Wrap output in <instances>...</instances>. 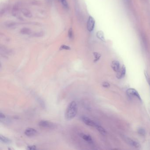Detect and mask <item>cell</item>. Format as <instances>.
Instances as JSON below:
<instances>
[{"label": "cell", "instance_id": "cell-24", "mask_svg": "<svg viewBox=\"0 0 150 150\" xmlns=\"http://www.w3.org/2000/svg\"><path fill=\"white\" fill-rule=\"evenodd\" d=\"M59 49L60 50H70V48L67 45H61Z\"/></svg>", "mask_w": 150, "mask_h": 150}, {"label": "cell", "instance_id": "cell-27", "mask_svg": "<svg viewBox=\"0 0 150 150\" xmlns=\"http://www.w3.org/2000/svg\"><path fill=\"white\" fill-rule=\"evenodd\" d=\"M5 118H6L5 115L3 113L1 112L0 113V120L1 121L2 120L5 119Z\"/></svg>", "mask_w": 150, "mask_h": 150}, {"label": "cell", "instance_id": "cell-11", "mask_svg": "<svg viewBox=\"0 0 150 150\" xmlns=\"http://www.w3.org/2000/svg\"><path fill=\"white\" fill-rule=\"evenodd\" d=\"M141 41L143 43V46L145 47L146 49L148 48V38H147V36L144 33H141Z\"/></svg>", "mask_w": 150, "mask_h": 150}, {"label": "cell", "instance_id": "cell-9", "mask_svg": "<svg viewBox=\"0 0 150 150\" xmlns=\"http://www.w3.org/2000/svg\"><path fill=\"white\" fill-rule=\"evenodd\" d=\"M126 74V68L124 65H123L122 67L120 68V70L117 72V77L118 79H121L125 77Z\"/></svg>", "mask_w": 150, "mask_h": 150}, {"label": "cell", "instance_id": "cell-13", "mask_svg": "<svg viewBox=\"0 0 150 150\" xmlns=\"http://www.w3.org/2000/svg\"><path fill=\"white\" fill-rule=\"evenodd\" d=\"M21 12H22L24 16L27 18H31L32 17V13L29 10L27 9L26 8H23L21 10Z\"/></svg>", "mask_w": 150, "mask_h": 150}, {"label": "cell", "instance_id": "cell-15", "mask_svg": "<svg viewBox=\"0 0 150 150\" xmlns=\"http://www.w3.org/2000/svg\"><path fill=\"white\" fill-rule=\"evenodd\" d=\"M20 33L24 35H30L32 33V31L30 28L24 27L20 30Z\"/></svg>", "mask_w": 150, "mask_h": 150}, {"label": "cell", "instance_id": "cell-12", "mask_svg": "<svg viewBox=\"0 0 150 150\" xmlns=\"http://www.w3.org/2000/svg\"><path fill=\"white\" fill-rule=\"evenodd\" d=\"M81 136L82 137L84 140L86 141L88 143H93V141L91 137V136H89V135L87 134H82Z\"/></svg>", "mask_w": 150, "mask_h": 150}, {"label": "cell", "instance_id": "cell-2", "mask_svg": "<svg viewBox=\"0 0 150 150\" xmlns=\"http://www.w3.org/2000/svg\"><path fill=\"white\" fill-rule=\"evenodd\" d=\"M38 125L41 127L47 129H54L56 128V125L47 120H42L38 123Z\"/></svg>", "mask_w": 150, "mask_h": 150}, {"label": "cell", "instance_id": "cell-3", "mask_svg": "<svg viewBox=\"0 0 150 150\" xmlns=\"http://www.w3.org/2000/svg\"><path fill=\"white\" fill-rule=\"evenodd\" d=\"M126 93L128 96L131 97H136V98L138 99L140 101H142V99L141 98L138 92L134 89L130 88L129 89H127L126 91Z\"/></svg>", "mask_w": 150, "mask_h": 150}, {"label": "cell", "instance_id": "cell-21", "mask_svg": "<svg viewBox=\"0 0 150 150\" xmlns=\"http://www.w3.org/2000/svg\"><path fill=\"white\" fill-rule=\"evenodd\" d=\"M73 30L72 28H70L68 31V37L70 39H73L74 37V33H73Z\"/></svg>", "mask_w": 150, "mask_h": 150}, {"label": "cell", "instance_id": "cell-6", "mask_svg": "<svg viewBox=\"0 0 150 150\" xmlns=\"http://www.w3.org/2000/svg\"><path fill=\"white\" fill-rule=\"evenodd\" d=\"M124 140L125 141V142L128 144H129L130 145L134 147L135 148H141V144L136 141L133 140L129 138V137L125 136Z\"/></svg>", "mask_w": 150, "mask_h": 150}, {"label": "cell", "instance_id": "cell-20", "mask_svg": "<svg viewBox=\"0 0 150 150\" xmlns=\"http://www.w3.org/2000/svg\"><path fill=\"white\" fill-rule=\"evenodd\" d=\"M93 55H94V57H95V59H94V62H96L97 61H98L100 59V57H101V55L98 52H94L93 53Z\"/></svg>", "mask_w": 150, "mask_h": 150}, {"label": "cell", "instance_id": "cell-1", "mask_svg": "<svg viewBox=\"0 0 150 150\" xmlns=\"http://www.w3.org/2000/svg\"><path fill=\"white\" fill-rule=\"evenodd\" d=\"M77 112V104L75 101H72L68 105L65 112L66 119L70 120L75 117Z\"/></svg>", "mask_w": 150, "mask_h": 150}, {"label": "cell", "instance_id": "cell-8", "mask_svg": "<svg viewBox=\"0 0 150 150\" xmlns=\"http://www.w3.org/2000/svg\"><path fill=\"white\" fill-rule=\"evenodd\" d=\"M38 133V132L34 129L32 128H28L25 130L24 134L26 136H36Z\"/></svg>", "mask_w": 150, "mask_h": 150}, {"label": "cell", "instance_id": "cell-28", "mask_svg": "<svg viewBox=\"0 0 150 150\" xmlns=\"http://www.w3.org/2000/svg\"><path fill=\"white\" fill-rule=\"evenodd\" d=\"M124 0L126 5H128V6H130L131 5V0Z\"/></svg>", "mask_w": 150, "mask_h": 150}, {"label": "cell", "instance_id": "cell-5", "mask_svg": "<svg viewBox=\"0 0 150 150\" xmlns=\"http://www.w3.org/2000/svg\"><path fill=\"white\" fill-rule=\"evenodd\" d=\"M75 3V12L78 19H82V14L80 10V5H79V2L78 0H74Z\"/></svg>", "mask_w": 150, "mask_h": 150}, {"label": "cell", "instance_id": "cell-7", "mask_svg": "<svg viewBox=\"0 0 150 150\" xmlns=\"http://www.w3.org/2000/svg\"><path fill=\"white\" fill-rule=\"evenodd\" d=\"M82 119L85 124L89 126L95 127L96 124V123H95L93 121L90 119L89 117L86 116H83L82 117Z\"/></svg>", "mask_w": 150, "mask_h": 150}, {"label": "cell", "instance_id": "cell-25", "mask_svg": "<svg viewBox=\"0 0 150 150\" xmlns=\"http://www.w3.org/2000/svg\"><path fill=\"white\" fill-rule=\"evenodd\" d=\"M27 149L29 150H35L37 149V147L35 145L28 146Z\"/></svg>", "mask_w": 150, "mask_h": 150}, {"label": "cell", "instance_id": "cell-10", "mask_svg": "<svg viewBox=\"0 0 150 150\" xmlns=\"http://www.w3.org/2000/svg\"><path fill=\"white\" fill-rule=\"evenodd\" d=\"M111 68L115 72H117L120 69V64L119 62L117 60L113 61L111 64Z\"/></svg>", "mask_w": 150, "mask_h": 150}, {"label": "cell", "instance_id": "cell-23", "mask_svg": "<svg viewBox=\"0 0 150 150\" xmlns=\"http://www.w3.org/2000/svg\"><path fill=\"white\" fill-rule=\"evenodd\" d=\"M44 35V33L43 32H38L36 33H34L33 36L36 37H42Z\"/></svg>", "mask_w": 150, "mask_h": 150}, {"label": "cell", "instance_id": "cell-19", "mask_svg": "<svg viewBox=\"0 0 150 150\" xmlns=\"http://www.w3.org/2000/svg\"><path fill=\"white\" fill-rule=\"evenodd\" d=\"M59 0L61 2L62 5H63V6L65 8L68 9L69 8V5L67 0Z\"/></svg>", "mask_w": 150, "mask_h": 150}, {"label": "cell", "instance_id": "cell-22", "mask_svg": "<svg viewBox=\"0 0 150 150\" xmlns=\"http://www.w3.org/2000/svg\"><path fill=\"white\" fill-rule=\"evenodd\" d=\"M138 133L141 136H145L146 134L145 130L143 128H139L138 129Z\"/></svg>", "mask_w": 150, "mask_h": 150}, {"label": "cell", "instance_id": "cell-26", "mask_svg": "<svg viewBox=\"0 0 150 150\" xmlns=\"http://www.w3.org/2000/svg\"><path fill=\"white\" fill-rule=\"evenodd\" d=\"M102 86L104 88H109L110 86V84L108 82H105L102 83Z\"/></svg>", "mask_w": 150, "mask_h": 150}, {"label": "cell", "instance_id": "cell-17", "mask_svg": "<svg viewBox=\"0 0 150 150\" xmlns=\"http://www.w3.org/2000/svg\"><path fill=\"white\" fill-rule=\"evenodd\" d=\"M17 26V24L16 22H10L7 23V24H5V26L8 29H14Z\"/></svg>", "mask_w": 150, "mask_h": 150}, {"label": "cell", "instance_id": "cell-14", "mask_svg": "<svg viewBox=\"0 0 150 150\" xmlns=\"http://www.w3.org/2000/svg\"><path fill=\"white\" fill-rule=\"evenodd\" d=\"M95 128L102 135H103V136H105L106 135L107 132L106 131L105 129H104L103 127L99 125L96 124V126H95Z\"/></svg>", "mask_w": 150, "mask_h": 150}, {"label": "cell", "instance_id": "cell-16", "mask_svg": "<svg viewBox=\"0 0 150 150\" xmlns=\"http://www.w3.org/2000/svg\"><path fill=\"white\" fill-rule=\"evenodd\" d=\"M96 36L100 40H101L103 42H105L104 33L102 31H98L96 33Z\"/></svg>", "mask_w": 150, "mask_h": 150}, {"label": "cell", "instance_id": "cell-4", "mask_svg": "<svg viewBox=\"0 0 150 150\" xmlns=\"http://www.w3.org/2000/svg\"><path fill=\"white\" fill-rule=\"evenodd\" d=\"M95 25V21L94 18L90 16L87 21V28L88 31L89 32H92L94 30V27Z\"/></svg>", "mask_w": 150, "mask_h": 150}, {"label": "cell", "instance_id": "cell-18", "mask_svg": "<svg viewBox=\"0 0 150 150\" xmlns=\"http://www.w3.org/2000/svg\"><path fill=\"white\" fill-rule=\"evenodd\" d=\"M0 140L1 141V142L5 143H11V141L9 139L2 135H0Z\"/></svg>", "mask_w": 150, "mask_h": 150}]
</instances>
